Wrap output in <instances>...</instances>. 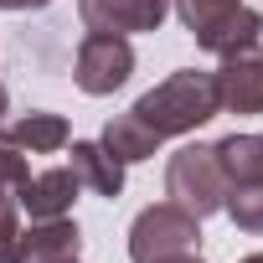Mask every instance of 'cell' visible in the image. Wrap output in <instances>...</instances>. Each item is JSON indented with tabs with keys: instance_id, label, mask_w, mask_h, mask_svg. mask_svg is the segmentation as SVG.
<instances>
[{
	"instance_id": "obj_17",
	"label": "cell",
	"mask_w": 263,
	"mask_h": 263,
	"mask_svg": "<svg viewBox=\"0 0 263 263\" xmlns=\"http://www.w3.org/2000/svg\"><path fill=\"white\" fill-rule=\"evenodd\" d=\"M52 6V0H0V11H42Z\"/></svg>"
},
{
	"instance_id": "obj_2",
	"label": "cell",
	"mask_w": 263,
	"mask_h": 263,
	"mask_svg": "<svg viewBox=\"0 0 263 263\" xmlns=\"http://www.w3.org/2000/svg\"><path fill=\"white\" fill-rule=\"evenodd\" d=\"M176 11H181L186 31L196 36V47L212 57H232V52L253 47L263 31V16L242 0H176Z\"/></svg>"
},
{
	"instance_id": "obj_11",
	"label": "cell",
	"mask_w": 263,
	"mask_h": 263,
	"mask_svg": "<svg viewBox=\"0 0 263 263\" xmlns=\"http://www.w3.org/2000/svg\"><path fill=\"white\" fill-rule=\"evenodd\" d=\"M0 140L26 150V155H52L67 145V119L62 114H21L11 124H0Z\"/></svg>"
},
{
	"instance_id": "obj_9",
	"label": "cell",
	"mask_w": 263,
	"mask_h": 263,
	"mask_svg": "<svg viewBox=\"0 0 263 263\" xmlns=\"http://www.w3.org/2000/svg\"><path fill=\"white\" fill-rule=\"evenodd\" d=\"M72 201H78V176H72L67 165L42 171V176H31V181L21 186V206L31 212V222L67 217V212H72Z\"/></svg>"
},
{
	"instance_id": "obj_3",
	"label": "cell",
	"mask_w": 263,
	"mask_h": 263,
	"mask_svg": "<svg viewBox=\"0 0 263 263\" xmlns=\"http://www.w3.org/2000/svg\"><path fill=\"white\" fill-rule=\"evenodd\" d=\"M165 196H171L176 206H186L191 217L222 212V201H227V176H222V165H217V150H212V145H186V150H176L171 165H165Z\"/></svg>"
},
{
	"instance_id": "obj_10",
	"label": "cell",
	"mask_w": 263,
	"mask_h": 263,
	"mask_svg": "<svg viewBox=\"0 0 263 263\" xmlns=\"http://www.w3.org/2000/svg\"><path fill=\"white\" fill-rule=\"evenodd\" d=\"M83 253V232L67 217H47L31 222V232H21V263H67Z\"/></svg>"
},
{
	"instance_id": "obj_19",
	"label": "cell",
	"mask_w": 263,
	"mask_h": 263,
	"mask_svg": "<svg viewBox=\"0 0 263 263\" xmlns=\"http://www.w3.org/2000/svg\"><path fill=\"white\" fill-rule=\"evenodd\" d=\"M6 103H11V98H6V88H0V119H6Z\"/></svg>"
},
{
	"instance_id": "obj_12",
	"label": "cell",
	"mask_w": 263,
	"mask_h": 263,
	"mask_svg": "<svg viewBox=\"0 0 263 263\" xmlns=\"http://www.w3.org/2000/svg\"><path fill=\"white\" fill-rule=\"evenodd\" d=\"M217 150V165L227 176V191L232 186H258L263 181V135H227Z\"/></svg>"
},
{
	"instance_id": "obj_20",
	"label": "cell",
	"mask_w": 263,
	"mask_h": 263,
	"mask_svg": "<svg viewBox=\"0 0 263 263\" xmlns=\"http://www.w3.org/2000/svg\"><path fill=\"white\" fill-rule=\"evenodd\" d=\"M242 263H263V253H253V258H242Z\"/></svg>"
},
{
	"instance_id": "obj_5",
	"label": "cell",
	"mask_w": 263,
	"mask_h": 263,
	"mask_svg": "<svg viewBox=\"0 0 263 263\" xmlns=\"http://www.w3.org/2000/svg\"><path fill=\"white\" fill-rule=\"evenodd\" d=\"M129 72H135V47H129V36H114V31H88L83 47H78V88L88 98H103L114 88L129 83Z\"/></svg>"
},
{
	"instance_id": "obj_14",
	"label": "cell",
	"mask_w": 263,
	"mask_h": 263,
	"mask_svg": "<svg viewBox=\"0 0 263 263\" xmlns=\"http://www.w3.org/2000/svg\"><path fill=\"white\" fill-rule=\"evenodd\" d=\"M222 212L232 217L237 232H258L263 237V181L258 186H232L227 201H222Z\"/></svg>"
},
{
	"instance_id": "obj_8",
	"label": "cell",
	"mask_w": 263,
	"mask_h": 263,
	"mask_svg": "<svg viewBox=\"0 0 263 263\" xmlns=\"http://www.w3.org/2000/svg\"><path fill=\"white\" fill-rule=\"evenodd\" d=\"M67 171H72L78 186H88L93 196H108V201H114V196L124 191V160H119L103 140H78Z\"/></svg>"
},
{
	"instance_id": "obj_1",
	"label": "cell",
	"mask_w": 263,
	"mask_h": 263,
	"mask_svg": "<svg viewBox=\"0 0 263 263\" xmlns=\"http://www.w3.org/2000/svg\"><path fill=\"white\" fill-rule=\"evenodd\" d=\"M129 114H135L140 124H150L160 140L191 135V129H201L206 119L222 114V103H217V78H212V72H196V67H181V72H171L165 83H155Z\"/></svg>"
},
{
	"instance_id": "obj_15",
	"label": "cell",
	"mask_w": 263,
	"mask_h": 263,
	"mask_svg": "<svg viewBox=\"0 0 263 263\" xmlns=\"http://www.w3.org/2000/svg\"><path fill=\"white\" fill-rule=\"evenodd\" d=\"M0 263H21V222H16V196L0 191Z\"/></svg>"
},
{
	"instance_id": "obj_18",
	"label": "cell",
	"mask_w": 263,
	"mask_h": 263,
	"mask_svg": "<svg viewBox=\"0 0 263 263\" xmlns=\"http://www.w3.org/2000/svg\"><path fill=\"white\" fill-rule=\"evenodd\" d=\"M155 263H201L196 253H176V258H155Z\"/></svg>"
},
{
	"instance_id": "obj_6",
	"label": "cell",
	"mask_w": 263,
	"mask_h": 263,
	"mask_svg": "<svg viewBox=\"0 0 263 263\" xmlns=\"http://www.w3.org/2000/svg\"><path fill=\"white\" fill-rule=\"evenodd\" d=\"M78 16L88 31H160L171 16V0H78Z\"/></svg>"
},
{
	"instance_id": "obj_4",
	"label": "cell",
	"mask_w": 263,
	"mask_h": 263,
	"mask_svg": "<svg viewBox=\"0 0 263 263\" xmlns=\"http://www.w3.org/2000/svg\"><path fill=\"white\" fill-rule=\"evenodd\" d=\"M201 248V217H191L176 201L145 206L129 227V258L135 263H155V258H176V253H196Z\"/></svg>"
},
{
	"instance_id": "obj_13",
	"label": "cell",
	"mask_w": 263,
	"mask_h": 263,
	"mask_svg": "<svg viewBox=\"0 0 263 263\" xmlns=\"http://www.w3.org/2000/svg\"><path fill=\"white\" fill-rule=\"evenodd\" d=\"M103 145H108V150L129 165V160H150L165 140L155 135L150 124H140L135 114H119V119H108V124H103Z\"/></svg>"
},
{
	"instance_id": "obj_7",
	"label": "cell",
	"mask_w": 263,
	"mask_h": 263,
	"mask_svg": "<svg viewBox=\"0 0 263 263\" xmlns=\"http://www.w3.org/2000/svg\"><path fill=\"white\" fill-rule=\"evenodd\" d=\"M212 78H217V103L227 114H263V52L258 47L222 57Z\"/></svg>"
},
{
	"instance_id": "obj_16",
	"label": "cell",
	"mask_w": 263,
	"mask_h": 263,
	"mask_svg": "<svg viewBox=\"0 0 263 263\" xmlns=\"http://www.w3.org/2000/svg\"><path fill=\"white\" fill-rule=\"evenodd\" d=\"M26 181H31L26 150H16V145H6V140H0V191H21Z\"/></svg>"
},
{
	"instance_id": "obj_21",
	"label": "cell",
	"mask_w": 263,
	"mask_h": 263,
	"mask_svg": "<svg viewBox=\"0 0 263 263\" xmlns=\"http://www.w3.org/2000/svg\"><path fill=\"white\" fill-rule=\"evenodd\" d=\"M67 263H78V258H67Z\"/></svg>"
}]
</instances>
